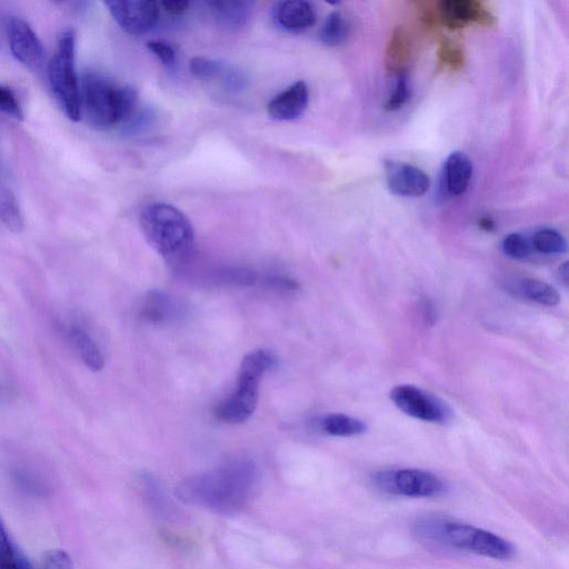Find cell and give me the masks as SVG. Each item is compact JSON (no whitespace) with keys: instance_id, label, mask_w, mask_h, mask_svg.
Masks as SVG:
<instances>
[{"instance_id":"6da1fadb","label":"cell","mask_w":569,"mask_h":569,"mask_svg":"<svg viewBox=\"0 0 569 569\" xmlns=\"http://www.w3.org/2000/svg\"><path fill=\"white\" fill-rule=\"evenodd\" d=\"M257 480L256 465L248 459H236L186 478L178 485L177 496L186 503L233 515L250 501Z\"/></svg>"},{"instance_id":"7a4b0ae2","label":"cell","mask_w":569,"mask_h":569,"mask_svg":"<svg viewBox=\"0 0 569 569\" xmlns=\"http://www.w3.org/2000/svg\"><path fill=\"white\" fill-rule=\"evenodd\" d=\"M80 102L81 114L100 130L124 128L138 110V94L133 88L94 71L82 76Z\"/></svg>"},{"instance_id":"3957f363","label":"cell","mask_w":569,"mask_h":569,"mask_svg":"<svg viewBox=\"0 0 569 569\" xmlns=\"http://www.w3.org/2000/svg\"><path fill=\"white\" fill-rule=\"evenodd\" d=\"M139 223L149 244L169 263H183L190 256L194 232L190 220L177 207L164 202L146 206Z\"/></svg>"},{"instance_id":"277c9868","label":"cell","mask_w":569,"mask_h":569,"mask_svg":"<svg viewBox=\"0 0 569 569\" xmlns=\"http://www.w3.org/2000/svg\"><path fill=\"white\" fill-rule=\"evenodd\" d=\"M416 533L423 540L492 559H511L516 549L507 539L482 528L442 517L420 519Z\"/></svg>"},{"instance_id":"5b68a950","label":"cell","mask_w":569,"mask_h":569,"mask_svg":"<svg viewBox=\"0 0 569 569\" xmlns=\"http://www.w3.org/2000/svg\"><path fill=\"white\" fill-rule=\"evenodd\" d=\"M276 362L274 355L266 349L247 353L240 363L237 386L231 395L217 406L216 418L231 425L248 420L258 405L260 381Z\"/></svg>"},{"instance_id":"8992f818","label":"cell","mask_w":569,"mask_h":569,"mask_svg":"<svg viewBox=\"0 0 569 569\" xmlns=\"http://www.w3.org/2000/svg\"><path fill=\"white\" fill-rule=\"evenodd\" d=\"M76 37L72 30L62 31L57 49L48 63V78L52 92L66 116L81 118L80 83L76 71Z\"/></svg>"},{"instance_id":"52a82bcc","label":"cell","mask_w":569,"mask_h":569,"mask_svg":"<svg viewBox=\"0 0 569 569\" xmlns=\"http://www.w3.org/2000/svg\"><path fill=\"white\" fill-rule=\"evenodd\" d=\"M373 482L382 492L409 498H435L447 491V485L439 476L413 468L379 471Z\"/></svg>"},{"instance_id":"ba28073f","label":"cell","mask_w":569,"mask_h":569,"mask_svg":"<svg viewBox=\"0 0 569 569\" xmlns=\"http://www.w3.org/2000/svg\"><path fill=\"white\" fill-rule=\"evenodd\" d=\"M390 399L399 410L425 422L445 425L453 416L447 402L412 385L396 386L390 391Z\"/></svg>"},{"instance_id":"9c48e42d","label":"cell","mask_w":569,"mask_h":569,"mask_svg":"<svg viewBox=\"0 0 569 569\" xmlns=\"http://www.w3.org/2000/svg\"><path fill=\"white\" fill-rule=\"evenodd\" d=\"M9 48L17 61L32 71L42 69L46 50L32 27L20 17H11L7 24Z\"/></svg>"},{"instance_id":"30bf717a","label":"cell","mask_w":569,"mask_h":569,"mask_svg":"<svg viewBox=\"0 0 569 569\" xmlns=\"http://www.w3.org/2000/svg\"><path fill=\"white\" fill-rule=\"evenodd\" d=\"M109 12L127 33L140 36L154 27L159 19V7L152 0L106 1Z\"/></svg>"},{"instance_id":"8fae6325","label":"cell","mask_w":569,"mask_h":569,"mask_svg":"<svg viewBox=\"0 0 569 569\" xmlns=\"http://www.w3.org/2000/svg\"><path fill=\"white\" fill-rule=\"evenodd\" d=\"M437 10L439 23L451 30L470 23L488 27L495 24L493 14L479 1L442 0L437 2Z\"/></svg>"},{"instance_id":"7c38bea8","label":"cell","mask_w":569,"mask_h":569,"mask_svg":"<svg viewBox=\"0 0 569 569\" xmlns=\"http://www.w3.org/2000/svg\"><path fill=\"white\" fill-rule=\"evenodd\" d=\"M385 174L389 190L402 197H420L430 187L427 173L421 169L398 161L385 162Z\"/></svg>"},{"instance_id":"4fadbf2b","label":"cell","mask_w":569,"mask_h":569,"mask_svg":"<svg viewBox=\"0 0 569 569\" xmlns=\"http://www.w3.org/2000/svg\"><path fill=\"white\" fill-rule=\"evenodd\" d=\"M309 101L308 86L297 81L274 96L267 106L270 118L279 121H291L303 114Z\"/></svg>"},{"instance_id":"5bb4252c","label":"cell","mask_w":569,"mask_h":569,"mask_svg":"<svg viewBox=\"0 0 569 569\" xmlns=\"http://www.w3.org/2000/svg\"><path fill=\"white\" fill-rule=\"evenodd\" d=\"M66 336L81 361L92 371L104 367V357L90 332L79 322H70L66 327Z\"/></svg>"},{"instance_id":"9a60e30c","label":"cell","mask_w":569,"mask_h":569,"mask_svg":"<svg viewBox=\"0 0 569 569\" xmlns=\"http://www.w3.org/2000/svg\"><path fill=\"white\" fill-rule=\"evenodd\" d=\"M279 27L289 32H301L316 22V11L311 3L303 0L283 1L274 11Z\"/></svg>"},{"instance_id":"2e32d148","label":"cell","mask_w":569,"mask_h":569,"mask_svg":"<svg viewBox=\"0 0 569 569\" xmlns=\"http://www.w3.org/2000/svg\"><path fill=\"white\" fill-rule=\"evenodd\" d=\"M410 59V37L403 27L398 26L391 31L386 48L385 64L387 72L396 78L406 76Z\"/></svg>"},{"instance_id":"e0dca14e","label":"cell","mask_w":569,"mask_h":569,"mask_svg":"<svg viewBox=\"0 0 569 569\" xmlns=\"http://www.w3.org/2000/svg\"><path fill=\"white\" fill-rule=\"evenodd\" d=\"M182 305L167 292L152 290L142 303V316L153 323H167L182 316Z\"/></svg>"},{"instance_id":"ac0fdd59","label":"cell","mask_w":569,"mask_h":569,"mask_svg":"<svg viewBox=\"0 0 569 569\" xmlns=\"http://www.w3.org/2000/svg\"><path fill=\"white\" fill-rule=\"evenodd\" d=\"M208 4L217 22L231 31L242 29L253 10V3L246 0H216Z\"/></svg>"},{"instance_id":"d6986e66","label":"cell","mask_w":569,"mask_h":569,"mask_svg":"<svg viewBox=\"0 0 569 569\" xmlns=\"http://www.w3.org/2000/svg\"><path fill=\"white\" fill-rule=\"evenodd\" d=\"M472 176V162L461 151L449 154L445 163L446 189L451 196H460L466 192Z\"/></svg>"},{"instance_id":"ffe728a7","label":"cell","mask_w":569,"mask_h":569,"mask_svg":"<svg viewBox=\"0 0 569 569\" xmlns=\"http://www.w3.org/2000/svg\"><path fill=\"white\" fill-rule=\"evenodd\" d=\"M320 429L329 436L353 437L365 433L367 425L365 421L345 413H330L321 419Z\"/></svg>"},{"instance_id":"44dd1931","label":"cell","mask_w":569,"mask_h":569,"mask_svg":"<svg viewBox=\"0 0 569 569\" xmlns=\"http://www.w3.org/2000/svg\"><path fill=\"white\" fill-rule=\"evenodd\" d=\"M23 216L14 194L4 183H0V223L12 232L23 229Z\"/></svg>"},{"instance_id":"7402d4cb","label":"cell","mask_w":569,"mask_h":569,"mask_svg":"<svg viewBox=\"0 0 569 569\" xmlns=\"http://www.w3.org/2000/svg\"><path fill=\"white\" fill-rule=\"evenodd\" d=\"M0 569H32L27 558L11 540L0 518Z\"/></svg>"},{"instance_id":"603a6c76","label":"cell","mask_w":569,"mask_h":569,"mask_svg":"<svg viewBox=\"0 0 569 569\" xmlns=\"http://www.w3.org/2000/svg\"><path fill=\"white\" fill-rule=\"evenodd\" d=\"M519 289L526 298L541 306L553 307L560 302L558 291L552 286L538 279H523Z\"/></svg>"},{"instance_id":"cb8c5ba5","label":"cell","mask_w":569,"mask_h":569,"mask_svg":"<svg viewBox=\"0 0 569 569\" xmlns=\"http://www.w3.org/2000/svg\"><path fill=\"white\" fill-rule=\"evenodd\" d=\"M349 36V24L339 12H331L323 22L319 38L330 47L342 44Z\"/></svg>"},{"instance_id":"d4e9b609","label":"cell","mask_w":569,"mask_h":569,"mask_svg":"<svg viewBox=\"0 0 569 569\" xmlns=\"http://www.w3.org/2000/svg\"><path fill=\"white\" fill-rule=\"evenodd\" d=\"M532 247L543 254H560L567 250L565 237L551 228H542L535 232L531 240Z\"/></svg>"},{"instance_id":"484cf974","label":"cell","mask_w":569,"mask_h":569,"mask_svg":"<svg viewBox=\"0 0 569 569\" xmlns=\"http://www.w3.org/2000/svg\"><path fill=\"white\" fill-rule=\"evenodd\" d=\"M438 62L451 71H460L466 64L462 46L449 38H441L438 47Z\"/></svg>"},{"instance_id":"4316f807","label":"cell","mask_w":569,"mask_h":569,"mask_svg":"<svg viewBox=\"0 0 569 569\" xmlns=\"http://www.w3.org/2000/svg\"><path fill=\"white\" fill-rule=\"evenodd\" d=\"M212 281L233 287H249L257 282L258 276L254 271L242 267H223L214 271Z\"/></svg>"},{"instance_id":"83f0119b","label":"cell","mask_w":569,"mask_h":569,"mask_svg":"<svg viewBox=\"0 0 569 569\" xmlns=\"http://www.w3.org/2000/svg\"><path fill=\"white\" fill-rule=\"evenodd\" d=\"M502 251L511 259L522 260L527 258L531 251V243L521 233H509L502 240Z\"/></svg>"},{"instance_id":"f1b7e54d","label":"cell","mask_w":569,"mask_h":569,"mask_svg":"<svg viewBox=\"0 0 569 569\" xmlns=\"http://www.w3.org/2000/svg\"><path fill=\"white\" fill-rule=\"evenodd\" d=\"M223 63L206 57H194L190 60V71L198 78L211 79L220 74Z\"/></svg>"},{"instance_id":"f546056e","label":"cell","mask_w":569,"mask_h":569,"mask_svg":"<svg viewBox=\"0 0 569 569\" xmlns=\"http://www.w3.org/2000/svg\"><path fill=\"white\" fill-rule=\"evenodd\" d=\"M410 89L406 76L396 78L395 88L385 102V110L397 111L402 108L409 99Z\"/></svg>"},{"instance_id":"4dcf8cb0","label":"cell","mask_w":569,"mask_h":569,"mask_svg":"<svg viewBox=\"0 0 569 569\" xmlns=\"http://www.w3.org/2000/svg\"><path fill=\"white\" fill-rule=\"evenodd\" d=\"M0 113L16 120L23 119V111L13 91L0 84Z\"/></svg>"},{"instance_id":"1f68e13d","label":"cell","mask_w":569,"mask_h":569,"mask_svg":"<svg viewBox=\"0 0 569 569\" xmlns=\"http://www.w3.org/2000/svg\"><path fill=\"white\" fill-rule=\"evenodd\" d=\"M41 569H73V565L64 550L53 549L44 555Z\"/></svg>"},{"instance_id":"d6a6232c","label":"cell","mask_w":569,"mask_h":569,"mask_svg":"<svg viewBox=\"0 0 569 569\" xmlns=\"http://www.w3.org/2000/svg\"><path fill=\"white\" fill-rule=\"evenodd\" d=\"M147 48L161 61L163 64H172L176 60V51L173 47L162 40H151L147 43Z\"/></svg>"},{"instance_id":"836d02e7","label":"cell","mask_w":569,"mask_h":569,"mask_svg":"<svg viewBox=\"0 0 569 569\" xmlns=\"http://www.w3.org/2000/svg\"><path fill=\"white\" fill-rule=\"evenodd\" d=\"M221 77L222 84L226 89L231 91H239L246 87V77L243 73L234 68L223 66L222 71L219 74Z\"/></svg>"},{"instance_id":"e575fe53","label":"cell","mask_w":569,"mask_h":569,"mask_svg":"<svg viewBox=\"0 0 569 569\" xmlns=\"http://www.w3.org/2000/svg\"><path fill=\"white\" fill-rule=\"evenodd\" d=\"M264 282L268 287L286 291L297 290L299 287L295 280L283 276H268Z\"/></svg>"},{"instance_id":"d590c367","label":"cell","mask_w":569,"mask_h":569,"mask_svg":"<svg viewBox=\"0 0 569 569\" xmlns=\"http://www.w3.org/2000/svg\"><path fill=\"white\" fill-rule=\"evenodd\" d=\"M161 6L169 14L179 16L187 11L189 2L186 0H164Z\"/></svg>"},{"instance_id":"8d00e7d4","label":"cell","mask_w":569,"mask_h":569,"mask_svg":"<svg viewBox=\"0 0 569 569\" xmlns=\"http://www.w3.org/2000/svg\"><path fill=\"white\" fill-rule=\"evenodd\" d=\"M423 315L428 322L433 323L436 313L432 303L428 300L423 301Z\"/></svg>"},{"instance_id":"74e56055","label":"cell","mask_w":569,"mask_h":569,"mask_svg":"<svg viewBox=\"0 0 569 569\" xmlns=\"http://www.w3.org/2000/svg\"><path fill=\"white\" fill-rule=\"evenodd\" d=\"M558 279L561 281V283L567 287L569 282V271H568V263L565 262L562 266L558 269Z\"/></svg>"},{"instance_id":"f35d334b","label":"cell","mask_w":569,"mask_h":569,"mask_svg":"<svg viewBox=\"0 0 569 569\" xmlns=\"http://www.w3.org/2000/svg\"><path fill=\"white\" fill-rule=\"evenodd\" d=\"M478 224L481 229L486 231H491L495 228V222L491 218L482 217L478 220Z\"/></svg>"},{"instance_id":"ab89813d","label":"cell","mask_w":569,"mask_h":569,"mask_svg":"<svg viewBox=\"0 0 569 569\" xmlns=\"http://www.w3.org/2000/svg\"><path fill=\"white\" fill-rule=\"evenodd\" d=\"M4 180H6V172H4V169L0 162V183H4Z\"/></svg>"}]
</instances>
